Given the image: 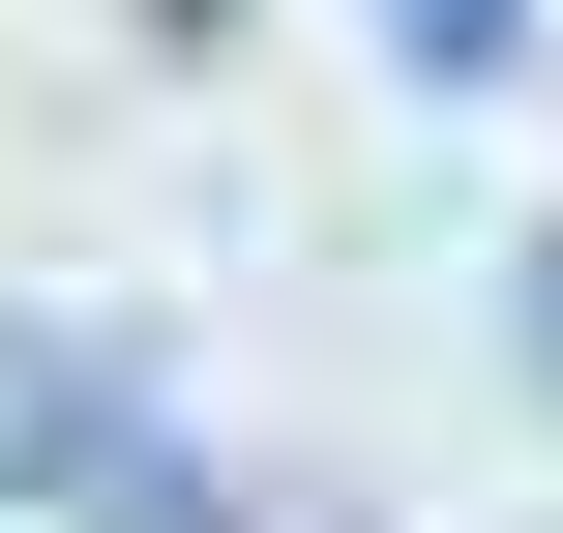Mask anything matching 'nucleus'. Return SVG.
<instances>
[{"mask_svg":"<svg viewBox=\"0 0 563 533\" xmlns=\"http://www.w3.org/2000/svg\"><path fill=\"white\" fill-rule=\"evenodd\" d=\"M0 475L89 533H238V475L178 445V356H119V326H30L0 297Z\"/></svg>","mask_w":563,"mask_h":533,"instance_id":"nucleus-1","label":"nucleus"},{"mask_svg":"<svg viewBox=\"0 0 563 533\" xmlns=\"http://www.w3.org/2000/svg\"><path fill=\"white\" fill-rule=\"evenodd\" d=\"M386 59H416V89H505V59H534V0H386Z\"/></svg>","mask_w":563,"mask_h":533,"instance_id":"nucleus-2","label":"nucleus"},{"mask_svg":"<svg viewBox=\"0 0 563 533\" xmlns=\"http://www.w3.org/2000/svg\"><path fill=\"white\" fill-rule=\"evenodd\" d=\"M505 326H534V386H563V237H534V267H505Z\"/></svg>","mask_w":563,"mask_h":533,"instance_id":"nucleus-3","label":"nucleus"}]
</instances>
